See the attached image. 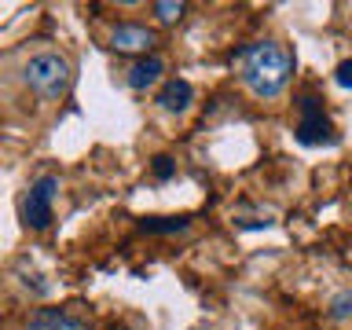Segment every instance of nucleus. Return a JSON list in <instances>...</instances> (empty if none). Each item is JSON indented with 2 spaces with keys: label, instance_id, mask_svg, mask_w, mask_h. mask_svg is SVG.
<instances>
[{
  "label": "nucleus",
  "instance_id": "obj_1",
  "mask_svg": "<svg viewBox=\"0 0 352 330\" xmlns=\"http://www.w3.org/2000/svg\"><path fill=\"white\" fill-rule=\"evenodd\" d=\"M239 63H242V81H246V88L261 99L279 96L294 74V55L279 41L250 44V48L239 52Z\"/></svg>",
  "mask_w": 352,
  "mask_h": 330
},
{
  "label": "nucleus",
  "instance_id": "obj_2",
  "mask_svg": "<svg viewBox=\"0 0 352 330\" xmlns=\"http://www.w3.org/2000/svg\"><path fill=\"white\" fill-rule=\"evenodd\" d=\"M22 77H26V85L41 99L52 103V99H63L66 88H70V63H66L63 55H55V52H41L26 63Z\"/></svg>",
  "mask_w": 352,
  "mask_h": 330
},
{
  "label": "nucleus",
  "instance_id": "obj_3",
  "mask_svg": "<svg viewBox=\"0 0 352 330\" xmlns=\"http://www.w3.org/2000/svg\"><path fill=\"white\" fill-rule=\"evenodd\" d=\"M297 110H301V121H297V143H305V147H319V143H334V125H330V118L323 114V99L305 92L297 99Z\"/></svg>",
  "mask_w": 352,
  "mask_h": 330
},
{
  "label": "nucleus",
  "instance_id": "obj_4",
  "mask_svg": "<svg viewBox=\"0 0 352 330\" xmlns=\"http://www.w3.org/2000/svg\"><path fill=\"white\" fill-rule=\"evenodd\" d=\"M55 191H59V176H37L30 184L26 198H22V224L41 231L52 224V202H55Z\"/></svg>",
  "mask_w": 352,
  "mask_h": 330
},
{
  "label": "nucleus",
  "instance_id": "obj_5",
  "mask_svg": "<svg viewBox=\"0 0 352 330\" xmlns=\"http://www.w3.org/2000/svg\"><path fill=\"white\" fill-rule=\"evenodd\" d=\"M110 48L114 52H151L154 48V30L136 26V22H121L110 33Z\"/></svg>",
  "mask_w": 352,
  "mask_h": 330
},
{
  "label": "nucleus",
  "instance_id": "obj_6",
  "mask_svg": "<svg viewBox=\"0 0 352 330\" xmlns=\"http://www.w3.org/2000/svg\"><path fill=\"white\" fill-rule=\"evenodd\" d=\"M191 99H195L191 81H184V77H173V81H165V88L158 92V107L169 110V114H184V110L191 107Z\"/></svg>",
  "mask_w": 352,
  "mask_h": 330
},
{
  "label": "nucleus",
  "instance_id": "obj_7",
  "mask_svg": "<svg viewBox=\"0 0 352 330\" xmlns=\"http://www.w3.org/2000/svg\"><path fill=\"white\" fill-rule=\"evenodd\" d=\"M30 330H88L77 316L70 312H59V308H44V312L33 316V323Z\"/></svg>",
  "mask_w": 352,
  "mask_h": 330
},
{
  "label": "nucleus",
  "instance_id": "obj_8",
  "mask_svg": "<svg viewBox=\"0 0 352 330\" xmlns=\"http://www.w3.org/2000/svg\"><path fill=\"white\" fill-rule=\"evenodd\" d=\"M162 74H165V63L158 59V55H147V59H140V63L129 70V85L136 88V92H143V88H151Z\"/></svg>",
  "mask_w": 352,
  "mask_h": 330
},
{
  "label": "nucleus",
  "instance_id": "obj_9",
  "mask_svg": "<svg viewBox=\"0 0 352 330\" xmlns=\"http://www.w3.org/2000/svg\"><path fill=\"white\" fill-rule=\"evenodd\" d=\"M187 224H191L187 217H147V220H140V228L147 231V235H180V231H187Z\"/></svg>",
  "mask_w": 352,
  "mask_h": 330
},
{
  "label": "nucleus",
  "instance_id": "obj_10",
  "mask_svg": "<svg viewBox=\"0 0 352 330\" xmlns=\"http://www.w3.org/2000/svg\"><path fill=\"white\" fill-rule=\"evenodd\" d=\"M154 15H158V22H165V26H169V22H176L184 15V4H173V0H158V4H154Z\"/></svg>",
  "mask_w": 352,
  "mask_h": 330
},
{
  "label": "nucleus",
  "instance_id": "obj_11",
  "mask_svg": "<svg viewBox=\"0 0 352 330\" xmlns=\"http://www.w3.org/2000/svg\"><path fill=\"white\" fill-rule=\"evenodd\" d=\"M173 173H176V162L169 154H158V158H154V176H158V180H169Z\"/></svg>",
  "mask_w": 352,
  "mask_h": 330
},
{
  "label": "nucleus",
  "instance_id": "obj_12",
  "mask_svg": "<svg viewBox=\"0 0 352 330\" xmlns=\"http://www.w3.org/2000/svg\"><path fill=\"white\" fill-rule=\"evenodd\" d=\"M334 319H349L352 316V294H341L338 301H334V312H330Z\"/></svg>",
  "mask_w": 352,
  "mask_h": 330
},
{
  "label": "nucleus",
  "instance_id": "obj_13",
  "mask_svg": "<svg viewBox=\"0 0 352 330\" xmlns=\"http://www.w3.org/2000/svg\"><path fill=\"white\" fill-rule=\"evenodd\" d=\"M334 81H338L341 88H352V59H345V63L334 70Z\"/></svg>",
  "mask_w": 352,
  "mask_h": 330
}]
</instances>
